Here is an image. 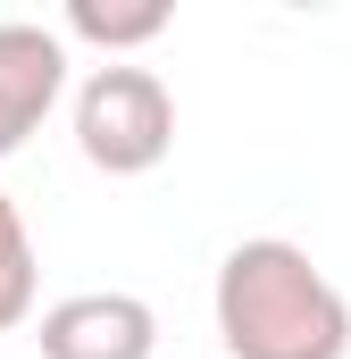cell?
Segmentation results:
<instances>
[{
	"mask_svg": "<svg viewBox=\"0 0 351 359\" xmlns=\"http://www.w3.org/2000/svg\"><path fill=\"white\" fill-rule=\"evenodd\" d=\"M209 309H218V343L234 359H343L351 351V301L284 234L234 243L218 259Z\"/></svg>",
	"mask_w": 351,
	"mask_h": 359,
	"instance_id": "6da1fadb",
	"label": "cell"
},
{
	"mask_svg": "<svg viewBox=\"0 0 351 359\" xmlns=\"http://www.w3.org/2000/svg\"><path fill=\"white\" fill-rule=\"evenodd\" d=\"M76 151H84L100 176H151L176 151V100L151 67H92L76 92Z\"/></svg>",
	"mask_w": 351,
	"mask_h": 359,
	"instance_id": "7a4b0ae2",
	"label": "cell"
},
{
	"mask_svg": "<svg viewBox=\"0 0 351 359\" xmlns=\"http://www.w3.org/2000/svg\"><path fill=\"white\" fill-rule=\"evenodd\" d=\"M42 359H151L159 309L143 292H67L42 309Z\"/></svg>",
	"mask_w": 351,
	"mask_h": 359,
	"instance_id": "3957f363",
	"label": "cell"
},
{
	"mask_svg": "<svg viewBox=\"0 0 351 359\" xmlns=\"http://www.w3.org/2000/svg\"><path fill=\"white\" fill-rule=\"evenodd\" d=\"M67 92V42L34 17H0V159L25 151V134Z\"/></svg>",
	"mask_w": 351,
	"mask_h": 359,
	"instance_id": "277c9868",
	"label": "cell"
},
{
	"mask_svg": "<svg viewBox=\"0 0 351 359\" xmlns=\"http://www.w3.org/2000/svg\"><path fill=\"white\" fill-rule=\"evenodd\" d=\"M176 25L168 0H134V8H109V0H76L67 8V34H84V42H100V50H143V42H159Z\"/></svg>",
	"mask_w": 351,
	"mask_h": 359,
	"instance_id": "5b68a950",
	"label": "cell"
},
{
	"mask_svg": "<svg viewBox=\"0 0 351 359\" xmlns=\"http://www.w3.org/2000/svg\"><path fill=\"white\" fill-rule=\"evenodd\" d=\"M34 292H42V259H34V234H25L17 201L0 192V334L34 318Z\"/></svg>",
	"mask_w": 351,
	"mask_h": 359,
	"instance_id": "8992f818",
	"label": "cell"
}]
</instances>
